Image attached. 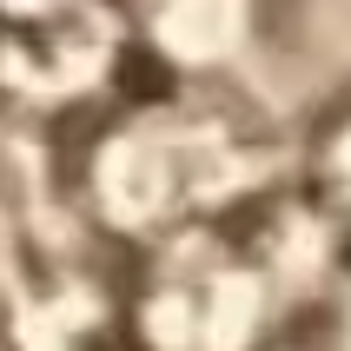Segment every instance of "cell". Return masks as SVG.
Instances as JSON below:
<instances>
[{
  "instance_id": "4",
  "label": "cell",
  "mask_w": 351,
  "mask_h": 351,
  "mask_svg": "<svg viewBox=\"0 0 351 351\" xmlns=\"http://www.w3.org/2000/svg\"><path fill=\"white\" fill-rule=\"evenodd\" d=\"M126 27L146 53L179 80H213L245 53L258 27V0H119Z\"/></svg>"
},
{
  "instance_id": "2",
  "label": "cell",
  "mask_w": 351,
  "mask_h": 351,
  "mask_svg": "<svg viewBox=\"0 0 351 351\" xmlns=\"http://www.w3.org/2000/svg\"><path fill=\"white\" fill-rule=\"evenodd\" d=\"M285 312L278 258L232 219L146 245L133 332L146 351H265Z\"/></svg>"
},
{
  "instance_id": "3",
  "label": "cell",
  "mask_w": 351,
  "mask_h": 351,
  "mask_svg": "<svg viewBox=\"0 0 351 351\" xmlns=\"http://www.w3.org/2000/svg\"><path fill=\"white\" fill-rule=\"evenodd\" d=\"M126 40L119 0H0V80L20 93H93Z\"/></svg>"
},
{
  "instance_id": "5",
  "label": "cell",
  "mask_w": 351,
  "mask_h": 351,
  "mask_svg": "<svg viewBox=\"0 0 351 351\" xmlns=\"http://www.w3.org/2000/svg\"><path fill=\"white\" fill-rule=\"evenodd\" d=\"M305 186H312L318 219L351 239V93L318 119L312 146H305Z\"/></svg>"
},
{
  "instance_id": "6",
  "label": "cell",
  "mask_w": 351,
  "mask_h": 351,
  "mask_svg": "<svg viewBox=\"0 0 351 351\" xmlns=\"http://www.w3.org/2000/svg\"><path fill=\"white\" fill-rule=\"evenodd\" d=\"M345 351H351V298H345Z\"/></svg>"
},
{
  "instance_id": "1",
  "label": "cell",
  "mask_w": 351,
  "mask_h": 351,
  "mask_svg": "<svg viewBox=\"0 0 351 351\" xmlns=\"http://www.w3.org/2000/svg\"><path fill=\"white\" fill-rule=\"evenodd\" d=\"M272 186V146L219 93L139 99L106 119L86 146V206L119 239L159 245L173 232L232 219Z\"/></svg>"
}]
</instances>
